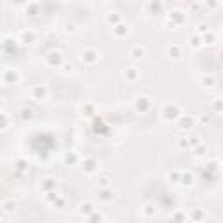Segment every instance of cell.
<instances>
[{
    "label": "cell",
    "mask_w": 223,
    "mask_h": 223,
    "mask_svg": "<svg viewBox=\"0 0 223 223\" xmlns=\"http://www.w3.org/2000/svg\"><path fill=\"white\" fill-rule=\"evenodd\" d=\"M98 58H99V54L93 49H87L82 52V60H86L87 63H94V61H98Z\"/></svg>",
    "instance_id": "obj_1"
},
{
    "label": "cell",
    "mask_w": 223,
    "mask_h": 223,
    "mask_svg": "<svg viewBox=\"0 0 223 223\" xmlns=\"http://www.w3.org/2000/svg\"><path fill=\"white\" fill-rule=\"evenodd\" d=\"M45 94H47V89H45V87H42V86L33 87V98L35 99H44Z\"/></svg>",
    "instance_id": "obj_2"
},
{
    "label": "cell",
    "mask_w": 223,
    "mask_h": 223,
    "mask_svg": "<svg viewBox=\"0 0 223 223\" xmlns=\"http://www.w3.org/2000/svg\"><path fill=\"white\" fill-rule=\"evenodd\" d=\"M79 209H80V214H86V216H89V214H93V204L91 202H84V204H80L79 206Z\"/></svg>",
    "instance_id": "obj_3"
},
{
    "label": "cell",
    "mask_w": 223,
    "mask_h": 223,
    "mask_svg": "<svg viewBox=\"0 0 223 223\" xmlns=\"http://www.w3.org/2000/svg\"><path fill=\"white\" fill-rule=\"evenodd\" d=\"M47 61H49V65H51V66L60 65V61H61V54H60V52H52V54H49Z\"/></svg>",
    "instance_id": "obj_4"
},
{
    "label": "cell",
    "mask_w": 223,
    "mask_h": 223,
    "mask_svg": "<svg viewBox=\"0 0 223 223\" xmlns=\"http://www.w3.org/2000/svg\"><path fill=\"white\" fill-rule=\"evenodd\" d=\"M113 33H115V37H124V35H127V26L125 25H117Z\"/></svg>",
    "instance_id": "obj_5"
},
{
    "label": "cell",
    "mask_w": 223,
    "mask_h": 223,
    "mask_svg": "<svg viewBox=\"0 0 223 223\" xmlns=\"http://www.w3.org/2000/svg\"><path fill=\"white\" fill-rule=\"evenodd\" d=\"M125 77H127V80H131V82L136 80L138 79V70L136 68H129V70L125 71Z\"/></svg>",
    "instance_id": "obj_6"
},
{
    "label": "cell",
    "mask_w": 223,
    "mask_h": 223,
    "mask_svg": "<svg viewBox=\"0 0 223 223\" xmlns=\"http://www.w3.org/2000/svg\"><path fill=\"white\" fill-rule=\"evenodd\" d=\"M145 54V49H143V47H133V49H131V56H133V58H141V56Z\"/></svg>",
    "instance_id": "obj_7"
},
{
    "label": "cell",
    "mask_w": 223,
    "mask_h": 223,
    "mask_svg": "<svg viewBox=\"0 0 223 223\" xmlns=\"http://www.w3.org/2000/svg\"><path fill=\"white\" fill-rule=\"evenodd\" d=\"M101 220H103V216H101V214H96V213H93V214H91V221H93V223H101Z\"/></svg>",
    "instance_id": "obj_8"
},
{
    "label": "cell",
    "mask_w": 223,
    "mask_h": 223,
    "mask_svg": "<svg viewBox=\"0 0 223 223\" xmlns=\"http://www.w3.org/2000/svg\"><path fill=\"white\" fill-rule=\"evenodd\" d=\"M6 125H7V115L0 113V127H6Z\"/></svg>",
    "instance_id": "obj_9"
},
{
    "label": "cell",
    "mask_w": 223,
    "mask_h": 223,
    "mask_svg": "<svg viewBox=\"0 0 223 223\" xmlns=\"http://www.w3.org/2000/svg\"><path fill=\"white\" fill-rule=\"evenodd\" d=\"M153 213H155V209L152 211V206H145V211H143V214H147V216H152Z\"/></svg>",
    "instance_id": "obj_10"
},
{
    "label": "cell",
    "mask_w": 223,
    "mask_h": 223,
    "mask_svg": "<svg viewBox=\"0 0 223 223\" xmlns=\"http://www.w3.org/2000/svg\"><path fill=\"white\" fill-rule=\"evenodd\" d=\"M101 195H103V197H101L103 201H110V199H113V197H110V190H105Z\"/></svg>",
    "instance_id": "obj_11"
},
{
    "label": "cell",
    "mask_w": 223,
    "mask_h": 223,
    "mask_svg": "<svg viewBox=\"0 0 223 223\" xmlns=\"http://www.w3.org/2000/svg\"><path fill=\"white\" fill-rule=\"evenodd\" d=\"M98 183H99V186H106L108 185V178H99Z\"/></svg>",
    "instance_id": "obj_12"
},
{
    "label": "cell",
    "mask_w": 223,
    "mask_h": 223,
    "mask_svg": "<svg viewBox=\"0 0 223 223\" xmlns=\"http://www.w3.org/2000/svg\"><path fill=\"white\" fill-rule=\"evenodd\" d=\"M117 19H119V17L115 16V14H113V16H108V17H106V21H108V23H112V21H117Z\"/></svg>",
    "instance_id": "obj_13"
}]
</instances>
